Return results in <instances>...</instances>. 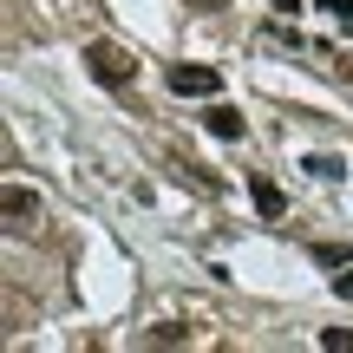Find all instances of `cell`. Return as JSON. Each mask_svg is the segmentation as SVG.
<instances>
[{"mask_svg": "<svg viewBox=\"0 0 353 353\" xmlns=\"http://www.w3.org/2000/svg\"><path fill=\"white\" fill-rule=\"evenodd\" d=\"M334 294H341V301H353V268H347V275H334Z\"/></svg>", "mask_w": 353, "mask_h": 353, "instance_id": "obj_11", "label": "cell"}, {"mask_svg": "<svg viewBox=\"0 0 353 353\" xmlns=\"http://www.w3.org/2000/svg\"><path fill=\"white\" fill-rule=\"evenodd\" d=\"M210 7H223V0H210Z\"/></svg>", "mask_w": 353, "mask_h": 353, "instance_id": "obj_13", "label": "cell"}, {"mask_svg": "<svg viewBox=\"0 0 353 353\" xmlns=\"http://www.w3.org/2000/svg\"><path fill=\"white\" fill-rule=\"evenodd\" d=\"M321 347H327V353H353V334L347 327H327V334H321Z\"/></svg>", "mask_w": 353, "mask_h": 353, "instance_id": "obj_10", "label": "cell"}, {"mask_svg": "<svg viewBox=\"0 0 353 353\" xmlns=\"http://www.w3.org/2000/svg\"><path fill=\"white\" fill-rule=\"evenodd\" d=\"M314 7H321V13H334V20L353 33V0H314Z\"/></svg>", "mask_w": 353, "mask_h": 353, "instance_id": "obj_9", "label": "cell"}, {"mask_svg": "<svg viewBox=\"0 0 353 353\" xmlns=\"http://www.w3.org/2000/svg\"><path fill=\"white\" fill-rule=\"evenodd\" d=\"M275 13H301V0H275Z\"/></svg>", "mask_w": 353, "mask_h": 353, "instance_id": "obj_12", "label": "cell"}, {"mask_svg": "<svg viewBox=\"0 0 353 353\" xmlns=\"http://www.w3.org/2000/svg\"><path fill=\"white\" fill-rule=\"evenodd\" d=\"M33 216H39V196H33L26 183H7V223H13V229H26Z\"/></svg>", "mask_w": 353, "mask_h": 353, "instance_id": "obj_5", "label": "cell"}, {"mask_svg": "<svg viewBox=\"0 0 353 353\" xmlns=\"http://www.w3.org/2000/svg\"><path fill=\"white\" fill-rule=\"evenodd\" d=\"M85 72H92V85L125 92L131 79H138V59H131L125 46H112V39H85Z\"/></svg>", "mask_w": 353, "mask_h": 353, "instance_id": "obj_1", "label": "cell"}, {"mask_svg": "<svg viewBox=\"0 0 353 353\" xmlns=\"http://www.w3.org/2000/svg\"><path fill=\"white\" fill-rule=\"evenodd\" d=\"M170 92H183V99H216V92H223V72H216V65H170Z\"/></svg>", "mask_w": 353, "mask_h": 353, "instance_id": "obj_2", "label": "cell"}, {"mask_svg": "<svg viewBox=\"0 0 353 353\" xmlns=\"http://www.w3.org/2000/svg\"><path fill=\"white\" fill-rule=\"evenodd\" d=\"M314 262H327V268H347V262H353V242H347V249H341V242H321V249H314Z\"/></svg>", "mask_w": 353, "mask_h": 353, "instance_id": "obj_7", "label": "cell"}, {"mask_svg": "<svg viewBox=\"0 0 353 353\" xmlns=\"http://www.w3.org/2000/svg\"><path fill=\"white\" fill-rule=\"evenodd\" d=\"M307 170H314L321 183H334V176H347V164H341V157H307Z\"/></svg>", "mask_w": 353, "mask_h": 353, "instance_id": "obj_8", "label": "cell"}, {"mask_svg": "<svg viewBox=\"0 0 353 353\" xmlns=\"http://www.w3.org/2000/svg\"><path fill=\"white\" fill-rule=\"evenodd\" d=\"M249 196H255V210H262L268 223H281V210H288V196H281V183H268V176H249Z\"/></svg>", "mask_w": 353, "mask_h": 353, "instance_id": "obj_4", "label": "cell"}, {"mask_svg": "<svg viewBox=\"0 0 353 353\" xmlns=\"http://www.w3.org/2000/svg\"><path fill=\"white\" fill-rule=\"evenodd\" d=\"M144 341H151V347H183V341H190V327H183V321H164V327H151Z\"/></svg>", "mask_w": 353, "mask_h": 353, "instance_id": "obj_6", "label": "cell"}, {"mask_svg": "<svg viewBox=\"0 0 353 353\" xmlns=\"http://www.w3.org/2000/svg\"><path fill=\"white\" fill-rule=\"evenodd\" d=\"M203 125H210V138H223V144H242V138H249V118H242L236 105H210Z\"/></svg>", "mask_w": 353, "mask_h": 353, "instance_id": "obj_3", "label": "cell"}]
</instances>
